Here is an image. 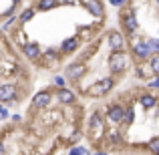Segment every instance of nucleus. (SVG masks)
<instances>
[{
  "instance_id": "1",
  "label": "nucleus",
  "mask_w": 159,
  "mask_h": 155,
  "mask_svg": "<svg viewBox=\"0 0 159 155\" xmlns=\"http://www.w3.org/2000/svg\"><path fill=\"white\" fill-rule=\"evenodd\" d=\"M89 133L91 139L95 141V147L99 149L101 141L105 139L107 133V119H105V109H95L89 117Z\"/></svg>"
},
{
  "instance_id": "2",
  "label": "nucleus",
  "mask_w": 159,
  "mask_h": 155,
  "mask_svg": "<svg viewBox=\"0 0 159 155\" xmlns=\"http://www.w3.org/2000/svg\"><path fill=\"white\" fill-rule=\"evenodd\" d=\"M129 48H131V54H133V58H135L137 62L147 61V58L153 54V51L147 44V40H145L143 36H139V34L129 36Z\"/></svg>"
},
{
  "instance_id": "3",
  "label": "nucleus",
  "mask_w": 159,
  "mask_h": 155,
  "mask_svg": "<svg viewBox=\"0 0 159 155\" xmlns=\"http://www.w3.org/2000/svg\"><path fill=\"white\" fill-rule=\"evenodd\" d=\"M109 71H111L113 75H123L125 71L129 69V62H131V58H129V52L127 51H115L109 54Z\"/></svg>"
},
{
  "instance_id": "4",
  "label": "nucleus",
  "mask_w": 159,
  "mask_h": 155,
  "mask_svg": "<svg viewBox=\"0 0 159 155\" xmlns=\"http://www.w3.org/2000/svg\"><path fill=\"white\" fill-rule=\"evenodd\" d=\"M117 79L113 77H103V79H97V81L93 83V85L89 87V89L85 91L89 97H105V95H109L113 91V87H115Z\"/></svg>"
},
{
  "instance_id": "5",
  "label": "nucleus",
  "mask_w": 159,
  "mask_h": 155,
  "mask_svg": "<svg viewBox=\"0 0 159 155\" xmlns=\"http://www.w3.org/2000/svg\"><path fill=\"white\" fill-rule=\"evenodd\" d=\"M119 22H121V28H123L125 32H127L129 36H133V34H137L139 32V20H137V14H135V10H121V14H119Z\"/></svg>"
},
{
  "instance_id": "6",
  "label": "nucleus",
  "mask_w": 159,
  "mask_h": 155,
  "mask_svg": "<svg viewBox=\"0 0 159 155\" xmlns=\"http://www.w3.org/2000/svg\"><path fill=\"white\" fill-rule=\"evenodd\" d=\"M52 99H54V91H52V89H43V91H39V93L32 97V101H30V111H43V109L51 107Z\"/></svg>"
},
{
  "instance_id": "7",
  "label": "nucleus",
  "mask_w": 159,
  "mask_h": 155,
  "mask_svg": "<svg viewBox=\"0 0 159 155\" xmlns=\"http://www.w3.org/2000/svg\"><path fill=\"white\" fill-rule=\"evenodd\" d=\"M123 115H125V105L121 103V101H115V103H109L107 105V109H105L107 125H121Z\"/></svg>"
},
{
  "instance_id": "8",
  "label": "nucleus",
  "mask_w": 159,
  "mask_h": 155,
  "mask_svg": "<svg viewBox=\"0 0 159 155\" xmlns=\"http://www.w3.org/2000/svg\"><path fill=\"white\" fill-rule=\"evenodd\" d=\"M16 101H20V89L14 83H2L0 85V103L12 105Z\"/></svg>"
},
{
  "instance_id": "9",
  "label": "nucleus",
  "mask_w": 159,
  "mask_h": 155,
  "mask_svg": "<svg viewBox=\"0 0 159 155\" xmlns=\"http://www.w3.org/2000/svg\"><path fill=\"white\" fill-rule=\"evenodd\" d=\"M107 47L111 48V52L125 51V48H127V39H125V34L121 30L111 28V30H107Z\"/></svg>"
},
{
  "instance_id": "10",
  "label": "nucleus",
  "mask_w": 159,
  "mask_h": 155,
  "mask_svg": "<svg viewBox=\"0 0 159 155\" xmlns=\"http://www.w3.org/2000/svg\"><path fill=\"white\" fill-rule=\"evenodd\" d=\"M85 73H87V62H83V61L70 62V65L65 66V79L69 83H77L79 79H83Z\"/></svg>"
},
{
  "instance_id": "11",
  "label": "nucleus",
  "mask_w": 159,
  "mask_h": 155,
  "mask_svg": "<svg viewBox=\"0 0 159 155\" xmlns=\"http://www.w3.org/2000/svg\"><path fill=\"white\" fill-rule=\"evenodd\" d=\"M105 143H109L111 147H119V145L125 143V137H123V127L121 125H111L107 127V133H105Z\"/></svg>"
},
{
  "instance_id": "12",
  "label": "nucleus",
  "mask_w": 159,
  "mask_h": 155,
  "mask_svg": "<svg viewBox=\"0 0 159 155\" xmlns=\"http://www.w3.org/2000/svg\"><path fill=\"white\" fill-rule=\"evenodd\" d=\"M79 4H83L91 12L93 18H97V20L105 18V4H103V0H79Z\"/></svg>"
},
{
  "instance_id": "13",
  "label": "nucleus",
  "mask_w": 159,
  "mask_h": 155,
  "mask_svg": "<svg viewBox=\"0 0 159 155\" xmlns=\"http://www.w3.org/2000/svg\"><path fill=\"white\" fill-rule=\"evenodd\" d=\"M81 47H83V43H81V34H75V36H69V39L62 40L61 47H58V51H61L62 57H66V54L77 52Z\"/></svg>"
},
{
  "instance_id": "14",
  "label": "nucleus",
  "mask_w": 159,
  "mask_h": 155,
  "mask_svg": "<svg viewBox=\"0 0 159 155\" xmlns=\"http://www.w3.org/2000/svg\"><path fill=\"white\" fill-rule=\"evenodd\" d=\"M20 51H22V54H24V57H26L30 62H40V57H43V48H40V44L36 43V40H34V43H32V40H28V43L24 44Z\"/></svg>"
},
{
  "instance_id": "15",
  "label": "nucleus",
  "mask_w": 159,
  "mask_h": 155,
  "mask_svg": "<svg viewBox=\"0 0 159 155\" xmlns=\"http://www.w3.org/2000/svg\"><path fill=\"white\" fill-rule=\"evenodd\" d=\"M62 54L58 48L54 47H48L47 51H43V57H40V62H44V66H57L58 62H61Z\"/></svg>"
},
{
  "instance_id": "16",
  "label": "nucleus",
  "mask_w": 159,
  "mask_h": 155,
  "mask_svg": "<svg viewBox=\"0 0 159 155\" xmlns=\"http://www.w3.org/2000/svg\"><path fill=\"white\" fill-rule=\"evenodd\" d=\"M54 99H57L58 103H62V105H75L77 103V95H75L70 89H66V87L54 89Z\"/></svg>"
},
{
  "instance_id": "17",
  "label": "nucleus",
  "mask_w": 159,
  "mask_h": 155,
  "mask_svg": "<svg viewBox=\"0 0 159 155\" xmlns=\"http://www.w3.org/2000/svg\"><path fill=\"white\" fill-rule=\"evenodd\" d=\"M157 103H159V99H157V95H153V93H141L139 95V105L145 109V111H151V109H155L157 107Z\"/></svg>"
},
{
  "instance_id": "18",
  "label": "nucleus",
  "mask_w": 159,
  "mask_h": 155,
  "mask_svg": "<svg viewBox=\"0 0 159 155\" xmlns=\"http://www.w3.org/2000/svg\"><path fill=\"white\" fill-rule=\"evenodd\" d=\"M133 121H135V109H133V103L125 105V115H123V121H121V127L127 129L133 125Z\"/></svg>"
},
{
  "instance_id": "19",
  "label": "nucleus",
  "mask_w": 159,
  "mask_h": 155,
  "mask_svg": "<svg viewBox=\"0 0 159 155\" xmlns=\"http://www.w3.org/2000/svg\"><path fill=\"white\" fill-rule=\"evenodd\" d=\"M58 4H61V0H36L34 8L40 10V12H48V10H52V8H57Z\"/></svg>"
},
{
  "instance_id": "20",
  "label": "nucleus",
  "mask_w": 159,
  "mask_h": 155,
  "mask_svg": "<svg viewBox=\"0 0 159 155\" xmlns=\"http://www.w3.org/2000/svg\"><path fill=\"white\" fill-rule=\"evenodd\" d=\"M34 14H36V8H34V6L24 8V10L20 12V16H18V24H26V22H30V20L34 18Z\"/></svg>"
},
{
  "instance_id": "21",
  "label": "nucleus",
  "mask_w": 159,
  "mask_h": 155,
  "mask_svg": "<svg viewBox=\"0 0 159 155\" xmlns=\"http://www.w3.org/2000/svg\"><path fill=\"white\" fill-rule=\"evenodd\" d=\"M12 43L18 44V47L22 48L24 44L28 43V39H26V34H24V30H18V28H16V30H12Z\"/></svg>"
},
{
  "instance_id": "22",
  "label": "nucleus",
  "mask_w": 159,
  "mask_h": 155,
  "mask_svg": "<svg viewBox=\"0 0 159 155\" xmlns=\"http://www.w3.org/2000/svg\"><path fill=\"white\" fill-rule=\"evenodd\" d=\"M147 66H149V71H151L153 75H159V52L151 54V57L147 58Z\"/></svg>"
},
{
  "instance_id": "23",
  "label": "nucleus",
  "mask_w": 159,
  "mask_h": 155,
  "mask_svg": "<svg viewBox=\"0 0 159 155\" xmlns=\"http://www.w3.org/2000/svg\"><path fill=\"white\" fill-rule=\"evenodd\" d=\"M69 155H93V153H91V149L83 147V145H75L69 149Z\"/></svg>"
},
{
  "instance_id": "24",
  "label": "nucleus",
  "mask_w": 159,
  "mask_h": 155,
  "mask_svg": "<svg viewBox=\"0 0 159 155\" xmlns=\"http://www.w3.org/2000/svg\"><path fill=\"white\" fill-rule=\"evenodd\" d=\"M145 149H147L151 155H159V137H155V139H151L147 145H145Z\"/></svg>"
},
{
  "instance_id": "25",
  "label": "nucleus",
  "mask_w": 159,
  "mask_h": 155,
  "mask_svg": "<svg viewBox=\"0 0 159 155\" xmlns=\"http://www.w3.org/2000/svg\"><path fill=\"white\" fill-rule=\"evenodd\" d=\"M66 79H65V75H57V77H52V85L57 87V89H62V87H66Z\"/></svg>"
},
{
  "instance_id": "26",
  "label": "nucleus",
  "mask_w": 159,
  "mask_h": 155,
  "mask_svg": "<svg viewBox=\"0 0 159 155\" xmlns=\"http://www.w3.org/2000/svg\"><path fill=\"white\" fill-rule=\"evenodd\" d=\"M145 40H147V44H149V48L153 51V54H155V52H159V39H153V36H147Z\"/></svg>"
},
{
  "instance_id": "27",
  "label": "nucleus",
  "mask_w": 159,
  "mask_h": 155,
  "mask_svg": "<svg viewBox=\"0 0 159 155\" xmlns=\"http://www.w3.org/2000/svg\"><path fill=\"white\" fill-rule=\"evenodd\" d=\"M6 119H10V111L4 103H0V121H6Z\"/></svg>"
},
{
  "instance_id": "28",
  "label": "nucleus",
  "mask_w": 159,
  "mask_h": 155,
  "mask_svg": "<svg viewBox=\"0 0 159 155\" xmlns=\"http://www.w3.org/2000/svg\"><path fill=\"white\" fill-rule=\"evenodd\" d=\"M127 2H129V0H109V4H111V6H115V8L127 6Z\"/></svg>"
},
{
  "instance_id": "29",
  "label": "nucleus",
  "mask_w": 159,
  "mask_h": 155,
  "mask_svg": "<svg viewBox=\"0 0 159 155\" xmlns=\"http://www.w3.org/2000/svg\"><path fill=\"white\" fill-rule=\"evenodd\" d=\"M147 89H159V75H155L153 81H147Z\"/></svg>"
},
{
  "instance_id": "30",
  "label": "nucleus",
  "mask_w": 159,
  "mask_h": 155,
  "mask_svg": "<svg viewBox=\"0 0 159 155\" xmlns=\"http://www.w3.org/2000/svg\"><path fill=\"white\" fill-rule=\"evenodd\" d=\"M61 4H65V6H75V4H79V0H61Z\"/></svg>"
},
{
  "instance_id": "31",
  "label": "nucleus",
  "mask_w": 159,
  "mask_h": 155,
  "mask_svg": "<svg viewBox=\"0 0 159 155\" xmlns=\"http://www.w3.org/2000/svg\"><path fill=\"white\" fill-rule=\"evenodd\" d=\"M0 155H6V145H4L2 139H0Z\"/></svg>"
},
{
  "instance_id": "32",
  "label": "nucleus",
  "mask_w": 159,
  "mask_h": 155,
  "mask_svg": "<svg viewBox=\"0 0 159 155\" xmlns=\"http://www.w3.org/2000/svg\"><path fill=\"white\" fill-rule=\"evenodd\" d=\"M93 155H109V151H103V149H97Z\"/></svg>"
},
{
  "instance_id": "33",
  "label": "nucleus",
  "mask_w": 159,
  "mask_h": 155,
  "mask_svg": "<svg viewBox=\"0 0 159 155\" xmlns=\"http://www.w3.org/2000/svg\"><path fill=\"white\" fill-rule=\"evenodd\" d=\"M10 119L14 121V123H20V115H10Z\"/></svg>"
},
{
  "instance_id": "34",
  "label": "nucleus",
  "mask_w": 159,
  "mask_h": 155,
  "mask_svg": "<svg viewBox=\"0 0 159 155\" xmlns=\"http://www.w3.org/2000/svg\"><path fill=\"white\" fill-rule=\"evenodd\" d=\"M12 2H14V6H16V4H20V0H12Z\"/></svg>"
},
{
  "instance_id": "35",
  "label": "nucleus",
  "mask_w": 159,
  "mask_h": 155,
  "mask_svg": "<svg viewBox=\"0 0 159 155\" xmlns=\"http://www.w3.org/2000/svg\"><path fill=\"white\" fill-rule=\"evenodd\" d=\"M157 4H159V0H157Z\"/></svg>"
},
{
  "instance_id": "36",
  "label": "nucleus",
  "mask_w": 159,
  "mask_h": 155,
  "mask_svg": "<svg viewBox=\"0 0 159 155\" xmlns=\"http://www.w3.org/2000/svg\"><path fill=\"white\" fill-rule=\"evenodd\" d=\"M0 85H2V83H0Z\"/></svg>"
},
{
  "instance_id": "37",
  "label": "nucleus",
  "mask_w": 159,
  "mask_h": 155,
  "mask_svg": "<svg viewBox=\"0 0 159 155\" xmlns=\"http://www.w3.org/2000/svg\"><path fill=\"white\" fill-rule=\"evenodd\" d=\"M48 155H51V153H48Z\"/></svg>"
}]
</instances>
